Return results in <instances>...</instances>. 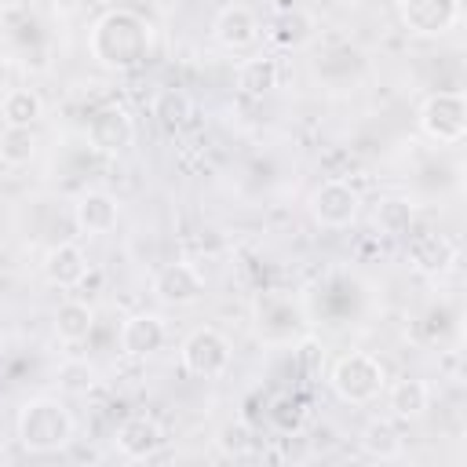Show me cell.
<instances>
[{"instance_id": "obj_1", "label": "cell", "mask_w": 467, "mask_h": 467, "mask_svg": "<svg viewBox=\"0 0 467 467\" xmlns=\"http://www.w3.org/2000/svg\"><path fill=\"white\" fill-rule=\"evenodd\" d=\"M88 51L102 69L128 73L153 55V26L131 7L102 11L88 29Z\"/></svg>"}, {"instance_id": "obj_2", "label": "cell", "mask_w": 467, "mask_h": 467, "mask_svg": "<svg viewBox=\"0 0 467 467\" xmlns=\"http://www.w3.org/2000/svg\"><path fill=\"white\" fill-rule=\"evenodd\" d=\"M15 438L29 456H51V452H62L66 445H73L77 420L62 398L36 394V398L22 401V409L15 416Z\"/></svg>"}, {"instance_id": "obj_3", "label": "cell", "mask_w": 467, "mask_h": 467, "mask_svg": "<svg viewBox=\"0 0 467 467\" xmlns=\"http://www.w3.org/2000/svg\"><path fill=\"white\" fill-rule=\"evenodd\" d=\"M328 387L347 405H372L387 387V368L368 350H347L328 368Z\"/></svg>"}, {"instance_id": "obj_4", "label": "cell", "mask_w": 467, "mask_h": 467, "mask_svg": "<svg viewBox=\"0 0 467 467\" xmlns=\"http://www.w3.org/2000/svg\"><path fill=\"white\" fill-rule=\"evenodd\" d=\"M230 361H234V347L215 325H201L179 343V365H182V372H190L197 379L226 376Z\"/></svg>"}, {"instance_id": "obj_5", "label": "cell", "mask_w": 467, "mask_h": 467, "mask_svg": "<svg viewBox=\"0 0 467 467\" xmlns=\"http://www.w3.org/2000/svg\"><path fill=\"white\" fill-rule=\"evenodd\" d=\"M420 131L441 146H456L467 135V99L463 91H434L423 99L420 113Z\"/></svg>"}, {"instance_id": "obj_6", "label": "cell", "mask_w": 467, "mask_h": 467, "mask_svg": "<svg viewBox=\"0 0 467 467\" xmlns=\"http://www.w3.org/2000/svg\"><path fill=\"white\" fill-rule=\"evenodd\" d=\"M358 212H361V193L347 179H325L310 193V215L325 230H347V226H354Z\"/></svg>"}, {"instance_id": "obj_7", "label": "cell", "mask_w": 467, "mask_h": 467, "mask_svg": "<svg viewBox=\"0 0 467 467\" xmlns=\"http://www.w3.org/2000/svg\"><path fill=\"white\" fill-rule=\"evenodd\" d=\"M150 288H153L157 303H164V306H193L197 299H204L208 281H204V274H201L197 263H190V259H175V263L157 266Z\"/></svg>"}, {"instance_id": "obj_8", "label": "cell", "mask_w": 467, "mask_h": 467, "mask_svg": "<svg viewBox=\"0 0 467 467\" xmlns=\"http://www.w3.org/2000/svg\"><path fill=\"white\" fill-rule=\"evenodd\" d=\"M88 142L99 150V153H124L131 142H135V117L120 106V102H109V106H99L88 120Z\"/></svg>"}, {"instance_id": "obj_9", "label": "cell", "mask_w": 467, "mask_h": 467, "mask_svg": "<svg viewBox=\"0 0 467 467\" xmlns=\"http://www.w3.org/2000/svg\"><path fill=\"white\" fill-rule=\"evenodd\" d=\"M398 18L416 36H441L460 22V0H398Z\"/></svg>"}, {"instance_id": "obj_10", "label": "cell", "mask_w": 467, "mask_h": 467, "mask_svg": "<svg viewBox=\"0 0 467 467\" xmlns=\"http://www.w3.org/2000/svg\"><path fill=\"white\" fill-rule=\"evenodd\" d=\"M460 248L449 234L441 230H423V234H412L409 237V248H405V259L416 274H427V277H441L452 270Z\"/></svg>"}, {"instance_id": "obj_11", "label": "cell", "mask_w": 467, "mask_h": 467, "mask_svg": "<svg viewBox=\"0 0 467 467\" xmlns=\"http://www.w3.org/2000/svg\"><path fill=\"white\" fill-rule=\"evenodd\" d=\"M299 328H303V314L288 296L266 292V296L255 299V332H259V339L288 343L292 332H299Z\"/></svg>"}, {"instance_id": "obj_12", "label": "cell", "mask_w": 467, "mask_h": 467, "mask_svg": "<svg viewBox=\"0 0 467 467\" xmlns=\"http://www.w3.org/2000/svg\"><path fill=\"white\" fill-rule=\"evenodd\" d=\"M259 33H263V26H259V18H255V11L248 4H226L215 15V22H212V40L219 47H226V51H248V47H255L259 44Z\"/></svg>"}, {"instance_id": "obj_13", "label": "cell", "mask_w": 467, "mask_h": 467, "mask_svg": "<svg viewBox=\"0 0 467 467\" xmlns=\"http://www.w3.org/2000/svg\"><path fill=\"white\" fill-rule=\"evenodd\" d=\"M117 343H120V354L124 358H153L168 343V325H164L161 314L139 310V314L124 317Z\"/></svg>"}, {"instance_id": "obj_14", "label": "cell", "mask_w": 467, "mask_h": 467, "mask_svg": "<svg viewBox=\"0 0 467 467\" xmlns=\"http://www.w3.org/2000/svg\"><path fill=\"white\" fill-rule=\"evenodd\" d=\"M113 445H117V452H120L124 460H150V456H157L161 445H164V427H161L153 416L135 412V416H128V420L113 431Z\"/></svg>"}, {"instance_id": "obj_15", "label": "cell", "mask_w": 467, "mask_h": 467, "mask_svg": "<svg viewBox=\"0 0 467 467\" xmlns=\"http://www.w3.org/2000/svg\"><path fill=\"white\" fill-rule=\"evenodd\" d=\"M317 33V22L306 7H277L266 22V40L277 51H299L303 44H310Z\"/></svg>"}, {"instance_id": "obj_16", "label": "cell", "mask_w": 467, "mask_h": 467, "mask_svg": "<svg viewBox=\"0 0 467 467\" xmlns=\"http://www.w3.org/2000/svg\"><path fill=\"white\" fill-rule=\"evenodd\" d=\"M120 223V204L106 190H84L73 201V226L80 234H109Z\"/></svg>"}, {"instance_id": "obj_17", "label": "cell", "mask_w": 467, "mask_h": 467, "mask_svg": "<svg viewBox=\"0 0 467 467\" xmlns=\"http://www.w3.org/2000/svg\"><path fill=\"white\" fill-rule=\"evenodd\" d=\"M40 266H44L47 285H55V288H77V285L88 281V255L73 241H62L55 248H47Z\"/></svg>"}, {"instance_id": "obj_18", "label": "cell", "mask_w": 467, "mask_h": 467, "mask_svg": "<svg viewBox=\"0 0 467 467\" xmlns=\"http://www.w3.org/2000/svg\"><path fill=\"white\" fill-rule=\"evenodd\" d=\"M383 394H387V409L394 420H420L431 409V387L420 376H401L387 383Z\"/></svg>"}, {"instance_id": "obj_19", "label": "cell", "mask_w": 467, "mask_h": 467, "mask_svg": "<svg viewBox=\"0 0 467 467\" xmlns=\"http://www.w3.org/2000/svg\"><path fill=\"white\" fill-rule=\"evenodd\" d=\"M281 84V58L277 55H252L237 66V91L248 99H263Z\"/></svg>"}, {"instance_id": "obj_20", "label": "cell", "mask_w": 467, "mask_h": 467, "mask_svg": "<svg viewBox=\"0 0 467 467\" xmlns=\"http://www.w3.org/2000/svg\"><path fill=\"white\" fill-rule=\"evenodd\" d=\"M358 445H361L365 456H372V460H379V463L401 460V452H405V438H401V431L394 427V420H387V416L368 420V423L361 427Z\"/></svg>"}, {"instance_id": "obj_21", "label": "cell", "mask_w": 467, "mask_h": 467, "mask_svg": "<svg viewBox=\"0 0 467 467\" xmlns=\"http://www.w3.org/2000/svg\"><path fill=\"white\" fill-rule=\"evenodd\" d=\"M51 325H55V336L62 343H84L95 332V310L84 299H62L55 306Z\"/></svg>"}, {"instance_id": "obj_22", "label": "cell", "mask_w": 467, "mask_h": 467, "mask_svg": "<svg viewBox=\"0 0 467 467\" xmlns=\"http://www.w3.org/2000/svg\"><path fill=\"white\" fill-rule=\"evenodd\" d=\"M44 117V102L33 88H11L0 102V120L4 128H33Z\"/></svg>"}, {"instance_id": "obj_23", "label": "cell", "mask_w": 467, "mask_h": 467, "mask_svg": "<svg viewBox=\"0 0 467 467\" xmlns=\"http://www.w3.org/2000/svg\"><path fill=\"white\" fill-rule=\"evenodd\" d=\"M412 201L409 197H379L376 212H372V223L383 237H409L412 234Z\"/></svg>"}, {"instance_id": "obj_24", "label": "cell", "mask_w": 467, "mask_h": 467, "mask_svg": "<svg viewBox=\"0 0 467 467\" xmlns=\"http://www.w3.org/2000/svg\"><path fill=\"white\" fill-rule=\"evenodd\" d=\"M153 117H157V124L164 131H182L190 124V117H193V99L182 88H164L153 99Z\"/></svg>"}, {"instance_id": "obj_25", "label": "cell", "mask_w": 467, "mask_h": 467, "mask_svg": "<svg viewBox=\"0 0 467 467\" xmlns=\"http://www.w3.org/2000/svg\"><path fill=\"white\" fill-rule=\"evenodd\" d=\"M36 157V135L33 128H4L0 131V164L26 168Z\"/></svg>"}, {"instance_id": "obj_26", "label": "cell", "mask_w": 467, "mask_h": 467, "mask_svg": "<svg viewBox=\"0 0 467 467\" xmlns=\"http://www.w3.org/2000/svg\"><path fill=\"white\" fill-rule=\"evenodd\" d=\"M215 445H219V452H223L226 460H248V456L255 452V438H252V427H248L244 420L226 423V427L219 431Z\"/></svg>"}, {"instance_id": "obj_27", "label": "cell", "mask_w": 467, "mask_h": 467, "mask_svg": "<svg viewBox=\"0 0 467 467\" xmlns=\"http://www.w3.org/2000/svg\"><path fill=\"white\" fill-rule=\"evenodd\" d=\"M292 358H296V368L303 379H317L325 372V343L317 336H299Z\"/></svg>"}, {"instance_id": "obj_28", "label": "cell", "mask_w": 467, "mask_h": 467, "mask_svg": "<svg viewBox=\"0 0 467 467\" xmlns=\"http://www.w3.org/2000/svg\"><path fill=\"white\" fill-rule=\"evenodd\" d=\"M303 416H306V409H303V401H299V398H292V394L274 398V401H270V409H266V420H270L281 434L299 431V427H303Z\"/></svg>"}, {"instance_id": "obj_29", "label": "cell", "mask_w": 467, "mask_h": 467, "mask_svg": "<svg viewBox=\"0 0 467 467\" xmlns=\"http://www.w3.org/2000/svg\"><path fill=\"white\" fill-rule=\"evenodd\" d=\"M47 4H51V11H55V15H73L84 0H47Z\"/></svg>"}]
</instances>
